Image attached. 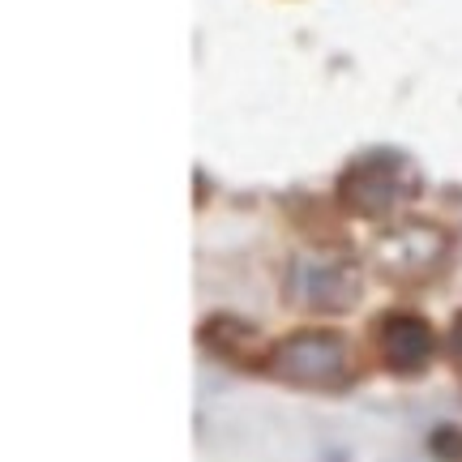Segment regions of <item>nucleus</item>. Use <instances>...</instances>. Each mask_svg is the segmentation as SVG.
<instances>
[{
  "instance_id": "nucleus-1",
  "label": "nucleus",
  "mask_w": 462,
  "mask_h": 462,
  "mask_svg": "<svg viewBox=\"0 0 462 462\" xmlns=\"http://www.w3.org/2000/svg\"><path fill=\"white\" fill-rule=\"evenodd\" d=\"M360 296V265L343 248H304L287 265V300L313 313H343Z\"/></svg>"
},
{
  "instance_id": "nucleus-2",
  "label": "nucleus",
  "mask_w": 462,
  "mask_h": 462,
  "mask_svg": "<svg viewBox=\"0 0 462 462\" xmlns=\"http://www.w3.org/2000/svg\"><path fill=\"white\" fill-rule=\"evenodd\" d=\"M270 373H279L282 381L304 385V390H338L351 377V351H346L343 334L300 330L287 334L270 351Z\"/></svg>"
},
{
  "instance_id": "nucleus-3",
  "label": "nucleus",
  "mask_w": 462,
  "mask_h": 462,
  "mask_svg": "<svg viewBox=\"0 0 462 462\" xmlns=\"http://www.w3.org/2000/svg\"><path fill=\"white\" fill-rule=\"evenodd\" d=\"M415 193V171L402 154H364L346 167V176L338 180V198L346 201V210L368 218L390 215L398 201H407Z\"/></svg>"
},
{
  "instance_id": "nucleus-4",
  "label": "nucleus",
  "mask_w": 462,
  "mask_h": 462,
  "mask_svg": "<svg viewBox=\"0 0 462 462\" xmlns=\"http://www.w3.org/2000/svg\"><path fill=\"white\" fill-rule=\"evenodd\" d=\"M446 257V236L432 231L429 223H407V227H394L390 236H381L377 245V262L385 274L394 279H424L432 274Z\"/></svg>"
},
{
  "instance_id": "nucleus-5",
  "label": "nucleus",
  "mask_w": 462,
  "mask_h": 462,
  "mask_svg": "<svg viewBox=\"0 0 462 462\" xmlns=\"http://www.w3.org/2000/svg\"><path fill=\"white\" fill-rule=\"evenodd\" d=\"M377 343H381V360L390 364L394 373H420L437 351L432 326L415 313H390L377 326Z\"/></svg>"
},
{
  "instance_id": "nucleus-6",
  "label": "nucleus",
  "mask_w": 462,
  "mask_h": 462,
  "mask_svg": "<svg viewBox=\"0 0 462 462\" xmlns=\"http://www.w3.org/2000/svg\"><path fill=\"white\" fill-rule=\"evenodd\" d=\"M449 351H454V364L462 368V317L454 321V330H449Z\"/></svg>"
}]
</instances>
